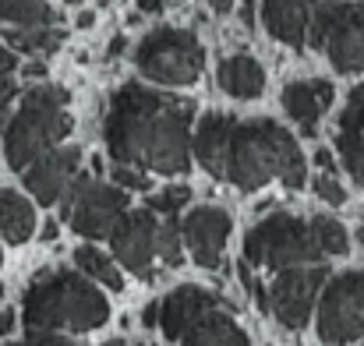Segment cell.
Returning <instances> with one entry per match:
<instances>
[{
  "label": "cell",
  "mask_w": 364,
  "mask_h": 346,
  "mask_svg": "<svg viewBox=\"0 0 364 346\" xmlns=\"http://www.w3.org/2000/svg\"><path fill=\"white\" fill-rule=\"evenodd\" d=\"M92 21H96V14H92V11H85V14H78V28H89Z\"/></svg>",
  "instance_id": "obj_37"
},
{
  "label": "cell",
  "mask_w": 364,
  "mask_h": 346,
  "mask_svg": "<svg viewBox=\"0 0 364 346\" xmlns=\"http://www.w3.org/2000/svg\"><path fill=\"white\" fill-rule=\"evenodd\" d=\"M4 43L18 53H32V57H43V53H53L64 36L57 25H43V28H7L4 32Z\"/></svg>",
  "instance_id": "obj_21"
},
{
  "label": "cell",
  "mask_w": 364,
  "mask_h": 346,
  "mask_svg": "<svg viewBox=\"0 0 364 346\" xmlns=\"http://www.w3.org/2000/svg\"><path fill=\"white\" fill-rule=\"evenodd\" d=\"M181 227H184V247L191 251V258L202 269H216L223 261V251L230 240V212L227 209L202 205Z\"/></svg>",
  "instance_id": "obj_13"
},
{
  "label": "cell",
  "mask_w": 364,
  "mask_h": 346,
  "mask_svg": "<svg viewBox=\"0 0 364 346\" xmlns=\"http://www.w3.org/2000/svg\"><path fill=\"white\" fill-rule=\"evenodd\" d=\"M0 261H4V258H0Z\"/></svg>",
  "instance_id": "obj_42"
},
{
  "label": "cell",
  "mask_w": 364,
  "mask_h": 346,
  "mask_svg": "<svg viewBox=\"0 0 364 346\" xmlns=\"http://www.w3.org/2000/svg\"><path fill=\"white\" fill-rule=\"evenodd\" d=\"M308 46L326 50L343 75L364 71V7L354 0H322L308 28Z\"/></svg>",
  "instance_id": "obj_7"
},
{
  "label": "cell",
  "mask_w": 364,
  "mask_h": 346,
  "mask_svg": "<svg viewBox=\"0 0 364 346\" xmlns=\"http://www.w3.org/2000/svg\"><path fill=\"white\" fill-rule=\"evenodd\" d=\"M0 21L14 28H43L53 25L57 14L46 0H0Z\"/></svg>",
  "instance_id": "obj_22"
},
{
  "label": "cell",
  "mask_w": 364,
  "mask_h": 346,
  "mask_svg": "<svg viewBox=\"0 0 364 346\" xmlns=\"http://www.w3.org/2000/svg\"><path fill=\"white\" fill-rule=\"evenodd\" d=\"M333 141H336V152H340L347 173L358 184H364V85H358L347 96V107L340 114Z\"/></svg>",
  "instance_id": "obj_16"
},
{
  "label": "cell",
  "mask_w": 364,
  "mask_h": 346,
  "mask_svg": "<svg viewBox=\"0 0 364 346\" xmlns=\"http://www.w3.org/2000/svg\"><path fill=\"white\" fill-rule=\"evenodd\" d=\"M322 0H262V25L272 39L304 50L308 46V28Z\"/></svg>",
  "instance_id": "obj_15"
},
{
  "label": "cell",
  "mask_w": 364,
  "mask_h": 346,
  "mask_svg": "<svg viewBox=\"0 0 364 346\" xmlns=\"http://www.w3.org/2000/svg\"><path fill=\"white\" fill-rule=\"evenodd\" d=\"M311 233H315V244L322 247V254H347L350 251V237L343 230V223H336L333 216H315Z\"/></svg>",
  "instance_id": "obj_24"
},
{
  "label": "cell",
  "mask_w": 364,
  "mask_h": 346,
  "mask_svg": "<svg viewBox=\"0 0 364 346\" xmlns=\"http://www.w3.org/2000/svg\"><path fill=\"white\" fill-rule=\"evenodd\" d=\"M244 258L251 265L290 269V265H315L322 258V247L315 244L311 223H304L290 212H272L247 230Z\"/></svg>",
  "instance_id": "obj_6"
},
{
  "label": "cell",
  "mask_w": 364,
  "mask_h": 346,
  "mask_svg": "<svg viewBox=\"0 0 364 346\" xmlns=\"http://www.w3.org/2000/svg\"><path fill=\"white\" fill-rule=\"evenodd\" d=\"M315 163L322 166V173H333V156H329L326 148H318V152H315Z\"/></svg>",
  "instance_id": "obj_30"
},
{
  "label": "cell",
  "mask_w": 364,
  "mask_h": 346,
  "mask_svg": "<svg viewBox=\"0 0 364 346\" xmlns=\"http://www.w3.org/2000/svg\"><path fill=\"white\" fill-rule=\"evenodd\" d=\"M156 237H159V223L152 209H127L117 227L110 230V244H114V258L124 269H131L141 279H152V258L156 251Z\"/></svg>",
  "instance_id": "obj_11"
},
{
  "label": "cell",
  "mask_w": 364,
  "mask_h": 346,
  "mask_svg": "<svg viewBox=\"0 0 364 346\" xmlns=\"http://www.w3.org/2000/svg\"><path fill=\"white\" fill-rule=\"evenodd\" d=\"M191 202V188H184V184H170V188H163V191H156L152 198H149V209L152 212H163V216H177L184 205Z\"/></svg>",
  "instance_id": "obj_26"
},
{
  "label": "cell",
  "mask_w": 364,
  "mask_h": 346,
  "mask_svg": "<svg viewBox=\"0 0 364 346\" xmlns=\"http://www.w3.org/2000/svg\"><path fill=\"white\" fill-rule=\"evenodd\" d=\"M138 7L149 11V14H156V11H163V0H138Z\"/></svg>",
  "instance_id": "obj_34"
},
{
  "label": "cell",
  "mask_w": 364,
  "mask_h": 346,
  "mask_svg": "<svg viewBox=\"0 0 364 346\" xmlns=\"http://www.w3.org/2000/svg\"><path fill=\"white\" fill-rule=\"evenodd\" d=\"M14 71H18V57H14V50H11V46H4V43H0V114L7 110V103H11V99H14V92H18Z\"/></svg>",
  "instance_id": "obj_27"
},
{
  "label": "cell",
  "mask_w": 364,
  "mask_h": 346,
  "mask_svg": "<svg viewBox=\"0 0 364 346\" xmlns=\"http://www.w3.org/2000/svg\"><path fill=\"white\" fill-rule=\"evenodd\" d=\"M191 114L188 99L152 92L138 82L121 85L103 117L110 159L145 173H184L191 166Z\"/></svg>",
  "instance_id": "obj_2"
},
{
  "label": "cell",
  "mask_w": 364,
  "mask_h": 346,
  "mask_svg": "<svg viewBox=\"0 0 364 346\" xmlns=\"http://www.w3.org/2000/svg\"><path fill=\"white\" fill-rule=\"evenodd\" d=\"M124 212H127V191L117 184L89 180V177H78L71 195L64 198V220L85 240L110 237Z\"/></svg>",
  "instance_id": "obj_9"
},
{
  "label": "cell",
  "mask_w": 364,
  "mask_h": 346,
  "mask_svg": "<svg viewBox=\"0 0 364 346\" xmlns=\"http://www.w3.org/2000/svg\"><path fill=\"white\" fill-rule=\"evenodd\" d=\"M181 346H247V336L227 311L213 308L181 336Z\"/></svg>",
  "instance_id": "obj_18"
},
{
  "label": "cell",
  "mask_w": 364,
  "mask_h": 346,
  "mask_svg": "<svg viewBox=\"0 0 364 346\" xmlns=\"http://www.w3.org/2000/svg\"><path fill=\"white\" fill-rule=\"evenodd\" d=\"M75 120L68 114V92L57 85H32L18 107V114L4 127V156L14 170H28L39 156L53 152Z\"/></svg>",
  "instance_id": "obj_4"
},
{
  "label": "cell",
  "mask_w": 364,
  "mask_h": 346,
  "mask_svg": "<svg viewBox=\"0 0 364 346\" xmlns=\"http://www.w3.org/2000/svg\"><path fill=\"white\" fill-rule=\"evenodd\" d=\"M326 283H329V272L322 265H290V269H283L269 286V315L283 329H304Z\"/></svg>",
  "instance_id": "obj_10"
},
{
  "label": "cell",
  "mask_w": 364,
  "mask_h": 346,
  "mask_svg": "<svg viewBox=\"0 0 364 346\" xmlns=\"http://www.w3.org/2000/svg\"><path fill=\"white\" fill-rule=\"evenodd\" d=\"M209 7H213L216 14H230V0H209Z\"/></svg>",
  "instance_id": "obj_36"
},
{
  "label": "cell",
  "mask_w": 364,
  "mask_h": 346,
  "mask_svg": "<svg viewBox=\"0 0 364 346\" xmlns=\"http://www.w3.org/2000/svg\"><path fill=\"white\" fill-rule=\"evenodd\" d=\"M220 89L230 92L234 99H255L262 89H265V71L255 57L247 53H234L220 64Z\"/></svg>",
  "instance_id": "obj_19"
},
{
  "label": "cell",
  "mask_w": 364,
  "mask_h": 346,
  "mask_svg": "<svg viewBox=\"0 0 364 346\" xmlns=\"http://www.w3.org/2000/svg\"><path fill=\"white\" fill-rule=\"evenodd\" d=\"M191 152L198 156L202 170L241 191H258L269 180H283L290 191H301L308 180L297 138L269 117L237 120L227 114H205L191 138Z\"/></svg>",
  "instance_id": "obj_1"
},
{
  "label": "cell",
  "mask_w": 364,
  "mask_h": 346,
  "mask_svg": "<svg viewBox=\"0 0 364 346\" xmlns=\"http://www.w3.org/2000/svg\"><path fill=\"white\" fill-rule=\"evenodd\" d=\"M318 340L347 346L364 336V272H343L322 286L318 297Z\"/></svg>",
  "instance_id": "obj_8"
},
{
  "label": "cell",
  "mask_w": 364,
  "mask_h": 346,
  "mask_svg": "<svg viewBox=\"0 0 364 346\" xmlns=\"http://www.w3.org/2000/svg\"><path fill=\"white\" fill-rule=\"evenodd\" d=\"M36 230V209L25 195L4 188L0 191V237L11 244H25Z\"/></svg>",
  "instance_id": "obj_20"
},
{
  "label": "cell",
  "mask_w": 364,
  "mask_h": 346,
  "mask_svg": "<svg viewBox=\"0 0 364 346\" xmlns=\"http://www.w3.org/2000/svg\"><path fill=\"white\" fill-rule=\"evenodd\" d=\"M110 177H114V184L124 188V191H149V184H152V177H145V170H138V166H124V163H114Z\"/></svg>",
  "instance_id": "obj_28"
},
{
  "label": "cell",
  "mask_w": 364,
  "mask_h": 346,
  "mask_svg": "<svg viewBox=\"0 0 364 346\" xmlns=\"http://www.w3.org/2000/svg\"><path fill=\"white\" fill-rule=\"evenodd\" d=\"M138 71L156 85H195L205 64V50L188 28H152L134 46Z\"/></svg>",
  "instance_id": "obj_5"
},
{
  "label": "cell",
  "mask_w": 364,
  "mask_h": 346,
  "mask_svg": "<svg viewBox=\"0 0 364 346\" xmlns=\"http://www.w3.org/2000/svg\"><path fill=\"white\" fill-rule=\"evenodd\" d=\"M124 50V36H117V39H114V43H110V50H107V53H110V57H117V53H121Z\"/></svg>",
  "instance_id": "obj_38"
},
{
  "label": "cell",
  "mask_w": 364,
  "mask_h": 346,
  "mask_svg": "<svg viewBox=\"0 0 364 346\" xmlns=\"http://www.w3.org/2000/svg\"><path fill=\"white\" fill-rule=\"evenodd\" d=\"M7 346H36L32 340H25V343H7Z\"/></svg>",
  "instance_id": "obj_40"
},
{
  "label": "cell",
  "mask_w": 364,
  "mask_h": 346,
  "mask_svg": "<svg viewBox=\"0 0 364 346\" xmlns=\"http://www.w3.org/2000/svg\"><path fill=\"white\" fill-rule=\"evenodd\" d=\"M57 230H60V227H57V220H46L39 237H43V240H57Z\"/></svg>",
  "instance_id": "obj_33"
},
{
  "label": "cell",
  "mask_w": 364,
  "mask_h": 346,
  "mask_svg": "<svg viewBox=\"0 0 364 346\" xmlns=\"http://www.w3.org/2000/svg\"><path fill=\"white\" fill-rule=\"evenodd\" d=\"M11 329H14V315H11V311H4V318H0V336H4V333H11Z\"/></svg>",
  "instance_id": "obj_35"
},
{
  "label": "cell",
  "mask_w": 364,
  "mask_h": 346,
  "mask_svg": "<svg viewBox=\"0 0 364 346\" xmlns=\"http://www.w3.org/2000/svg\"><path fill=\"white\" fill-rule=\"evenodd\" d=\"M156 251L166 265H181L184 261V227L170 216L166 223H159V237H156Z\"/></svg>",
  "instance_id": "obj_25"
},
{
  "label": "cell",
  "mask_w": 364,
  "mask_h": 346,
  "mask_svg": "<svg viewBox=\"0 0 364 346\" xmlns=\"http://www.w3.org/2000/svg\"><path fill=\"white\" fill-rule=\"evenodd\" d=\"M75 261H78V269L89 276V279H96V283H103V286H110V290H124V276L121 269H117V261L110 258V254H103L100 247H92V244H82L78 251H75Z\"/></svg>",
  "instance_id": "obj_23"
},
{
  "label": "cell",
  "mask_w": 364,
  "mask_h": 346,
  "mask_svg": "<svg viewBox=\"0 0 364 346\" xmlns=\"http://www.w3.org/2000/svg\"><path fill=\"white\" fill-rule=\"evenodd\" d=\"M358 240H361V247H364V227H358Z\"/></svg>",
  "instance_id": "obj_39"
},
{
  "label": "cell",
  "mask_w": 364,
  "mask_h": 346,
  "mask_svg": "<svg viewBox=\"0 0 364 346\" xmlns=\"http://www.w3.org/2000/svg\"><path fill=\"white\" fill-rule=\"evenodd\" d=\"M110 304L92 286V279L57 269L43 272L28 283L21 301V322L25 329H46V333H92L107 325Z\"/></svg>",
  "instance_id": "obj_3"
},
{
  "label": "cell",
  "mask_w": 364,
  "mask_h": 346,
  "mask_svg": "<svg viewBox=\"0 0 364 346\" xmlns=\"http://www.w3.org/2000/svg\"><path fill=\"white\" fill-rule=\"evenodd\" d=\"M241 18H244V25H247V28L255 25V0H244L241 4Z\"/></svg>",
  "instance_id": "obj_31"
},
{
  "label": "cell",
  "mask_w": 364,
  "mask_h": 346,
  "mask_svg": "<svg viewBox=\"0 0 364 346\" xmlns=\"http://www.w3.org/2000/svg\"><path fill=\"white\" fill-rule=\"evenodd\" d=\"M213 308H220V297L205 286H195V283H184L177 290H170L163 301H159V329L163 336L173 343L181 340L202 315H209Z\"/></svg>",
  "instance_id": "obj_14"
},
{
  "label": "cell",
  "mask_w": 364,
  "mask_h": 346,
  "mask_svg": "<svg viewBox=\"0 0 364 346\" xmlns=\"http://www.w3.org/2000/svg\"><path fill=\"white\" fill-rule=\"evenodd\" d=\"M107 346H124V343H117V340H114V343H107Z\"/></svg>",
  "instance_id": "obj_41"
},
{
  "label": "cell",
  "mask_w": 364,
  "mask_h": 346,
  "mask_svg": "<svg viewBox=\"0 0 364 346\" xmlns=\"http://www.w3.org/2000/svg\"><path fill=\"white\" fill-rule=\"evenodd\" d=\"M333 96H336V89H333V82H326V78L290 82V85L283 89V110L290 114V120L301 124L304 134H315V124H318V117L333 107Z\"/></svg>",
  "instance_id": "obj_17"
},
{
  "label": "cell",
  "mask_w": 364,
  "mask_h": 346,
  "mask_svg": "<svg viewBox=\"0 0 364 346\" xmlns=\"http://www.w3.org/2000/svg\"><path fill=\"white\" fill-rule=\"evenodd\" d=\"M141 322H145V325H156V322H159V304H149V308L141 311Z\"/></svg>",
  "instance_id": "obj_32"
},
{
  "label": "cell",
  "mask_w": 364,
  "mask_h": 346,
  "mask_svg": "<svg viewBox=\"0 0 364 346\" xmlns=\"http://www.w3.org/2000/svg\"><path fill=\"white\" fill-rule=\"evenodd\" d=\"M315 195H318L322 202H329V205H343V202H347V191H343V184H340L333 173L315 177Z\"/></svg>",
  "instance_id": "obj_29"
},
{
  "label": "cell",
  "mask_w": 364,
  "mask_h": 346,
  "mask_svg": "<svg viewBox=\"0 0 364 346\" xmlns=\"http://www.w3.org/2000/svg\"><path fill=\"white\" fill-rule=\"evenodd\" d=\"M78 163H82L78 148H53L25 170V188L32 191V198L39 205L64 202L78 180Z\"/></svg>",
  "instance_id": "obj_12"
}]
</instances>
